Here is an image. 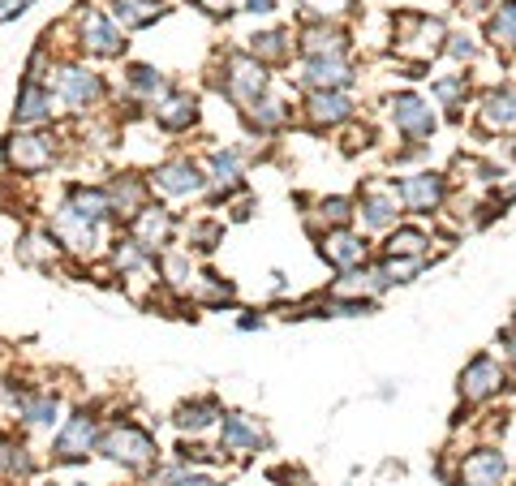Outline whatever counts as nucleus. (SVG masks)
Returning a JSON list of instances; mask_svg holds the SVG:
<instances>
[{
  "instance_id": "f257e3e1",
  "label": "nucleus",
  "mask_w": 516,
  "mask_h": 486,
  "mask_svg": "<svg viewBox=\"0 0 516 486\" xmlns=\"http://www.w3.org/2000/svg\"><path fill=\"white\" fill-rule=\"evenodd\" d=\"M443 39H448V31H443V22H435V18H400L396 52L409 56L413 65H426L430 56L443 48Z\"/></svg>"
},
{
  "instance_id": "f03ea898",
  "label": "nucleus",
  "mask_w": 516,
  "mask_h": 486,
  "mask_svg": "<svg viewBox=\"0 0 516 486\" xmlns=\"http://www.w3.org/2000/svg\"><path fill=\"white\" fill-rule=\"evenodd\" d=\"M99 448H104L112 461H121L129 469H138V465H147L151 456H155V439L147 431H138V426H112V431L99 439Z\"/></svg>"
},
{
  "instance_id": "7ed1b4c3",
  "label": "nucleus",
  "mask_w": 516,
  "mask_h": 486,
  "mask_svg": "<svg viewBox=\"0 0 516 486\" xmlns=\"http://www.w3.org/2000/svg\"><path fill=\"white\" fill-rule=\"evenodd\" d=\"M228 95L237 99V104H254V99H263V87H267V65L258 61V56H228Z\"/></svg>"
},
{
  "instance_id": "20e7f679",
  "label": "nucleus",
  "mask_w": 516,
  "mask_h": 486,
  "mask_svg": "<svg viewBox=\"0 0 516 486\" xmlns=\"http://www.w3.org/2000/svg\"><path fill=\"white\" fill-rule=\"evenodd\" d=\"M392 185H396V194H400V207L418 211V216H430V211L443 203V194H448V185H443L439 173H413V177H400Z\"/></svg>"
},
{
  "instance_id": "39448f33",
  "label": "nucleus",
  "mask_w": 516,
  "mask_h": 486,
  "mask_svg": "<svg viewBox=\"0 0 516 486\" xmlns=\"http://www.w3.org/2000/svg\"><path fill=\"white\" fill-rule=\"evenodd\" d=\"M499 388H504V366L495 362L491 353H478L473 362L461 370V396L469 405H478V400H491Z\"/></svg>"
},
{
  "instance_id": "423d86ee",
  "label": "nucleus",
  "mask_w": 516,
  "mask_h": 486,
  "mask_svg": "<svg viewBox=\"0 0 516 486\" xmlns=\"http://www.w3.org/2000/svg\"><path fill=\"white\" fill-rule=\"evenodd\" d=\"M392 121H396V130L405 134V138H430L435 134V112H430V104L422 95H413V91H405V95H392Z\"/></svg>"
},
{
  "instance_id": "0eeeda50",
  "label": "nucleus",
  "mask_w": 516,
  "mask_h": 486,
  "mask_svg": "<svg viewBox=\"0 0 516 486\" xmlns=\"http://www.w3.org/2000/svg\"><path fill=\"white\" fill-rule=\"evenodd\" d=\"M56 95H61L74 112H82V108H91L95 99L104 95V82H99V74H91V69L65 65L61 74H56Z\"/></svg>"
},
{
  "instance_id": "6e6552de",
  "label": "nucleus",
  "mask_w": 516,
  "mask_h": 486,
  "mask_svg": "<svg viewBox=\"0 0 516 486\" xmlns=\"http://www.w3.org/2000/svg\"><path fill=\"white\" fill-rule=\"evenodd\" d=\"M52 233L61 237V246H69L74 254H91V250H95V241H99V224H95V220H86V216H78V207H74V203H65L61 211H56Z\"/></svg>"
},
{
  "instance_id": "1a4fd4ad",
  "label": "nucleus",
  "mask_w": 516,
  "mask_h": 486,
  "mask_svg": "<svg viewBox=\"0 0 516 486\" xmlns=\"http://www.w3.org/2000/svg\"><path fill=\"white\" fill-rule=\"evenodd\" d=\"M508 461L499 448H478L461 461V486H504Z\"/></svg>"
},
{
  "instance_id": "9d476101",
  "label": "nucleus",
  "mask_w": 516,
  "mask_h": 486,
  "mask_svg": "<svg viewBox=\"0 0 516 486\" xmlns=\"http://www.w3.org/2000/svg\"><path fill=\"white\" fill-rule=\"evenodd\" d=\"M301 82L310 91H344L353 82V65L344 56H310L301 69Z\"/></svg>"
},
{
  "instance_id": "9b49d317",
  "label": "nucleus",
  "mask_w": 516,
  "mask_h": 486,
  "mask_svg": "<svg viewBox=\"0 0 516 486\" xmlns=\"http://www.w3.org/2000/svg\"><path fill=\"white\" fill-rule=\"evenodd\" d=\"M82 48L95 52V56H117V52L125 48V39H121L117 22H112L108 13L86 9V13H82Z\"/></svg>"
},
{
  "instance_id": "f8f14e48",
  "label": "nucleus",
  "mask_w": 516,
  "mask_h": 486,
  "mask_svg": "<svg viewBox=\"0 0 516 486\" xmlns=\"http://www.w3.org/2000/svg\"><path fill=\"white\" fill-rule=\"evenodd\" d=\"M319 250H323V259L340 267V271H357V267H366V241L349 233V228H332L323 241H319Z\"/></svg>"
},
{
  "instance_id": "ddd939ff",
  "label": "nucleus",
  "mask_w": 516,
  "mask_h": 486,
  "mask_svg": "<svg viewBox=\"0 0 516 486\" xmlns=\"http://www.w3.org/2000/svg\"><path fill=\"white\" fill-rule=\"evenodd\" d=\"M9 164L22 168V173H43V168H52V138H39V134H13L9 138Z\"/></svg>"
},
{
  "instance_id": "4468645a",
  "label": "nucleus",
  "mask_w": 516,
  "mask_h": 486,
  "mask_svg": "<svg viewBox=\"0 0 516 486\" xmlns=\"http://www.w3.org/2000/svg\"><path fill=\"white\" fill-rule=\"evenodd\" d=\"M151 185L155 190H164V194H198L207 185V177H203V168H198L194 160H168L164 168H155Z\"/></svg>"
},
{
  "instance_id": "2eb2a0df",
  "label": "nucleus",
  "mask_w": 516,
  "mask_h": 486,
  "mask_svg": "<svg viewBox=\"0 0 516 486\" xmlns=\"http://www.w3.org/2000/svg\"><path fill=\"white\" fill-rule=\"evenodd\" d=\"M95 439H99V431H95V418L91 413H74V418H69V426L61 431V439H56V456H61V461H78V456H86L95 448Z\"/></svg>"
},
{
  "instance_id": "dca6fc26",
  "label": "nucleus",
  "mask_w": 516,
  "mask_h": 486,
  "mask_svg": "<svg viewBox=\"0 0 516 486\" xmlns=\"http://www.w3.org/2000/svg\"><path fill=\"white\" fill-rule=\"evenodd\" d=\"M306 117H310V125H344L353 117V99L344 95V91H310V99H306Z\"/></svg>"
},
{
  "instance_id": "f3484780",
  "label": "nucleus",
  "mask_w": 516,
  "mask_h": 486,
  "mask_svg": "<svg viewBox=\"0 0 516 486\" xmlns=\"http://www.w3.org/2000/svg\"><path fill=\"white\" fill-rule=\"evenodd\" d=\"M396 216H400L396 185H366V194H362V220L370 228H392Z\"/></svg>"
},
{
  "instance_id": "a211bd4d",
  "label": "nucleus",
  "mask_w": 516,
  "mask_h": 486,
  "mask_svg": "<svg viewBox=\"0 0 516 486\" xmlns=\"http://www.w3.org/2000/svg\"><path fill=\"white\" fill-rule=\"evenodd\" d=\"M258 443H263V431H258V422L246 418V413H228L224 418V431H220V448L224 452H258Z\"/></svg>"
},
{
  "instance_id": "6ab92c4d",
  "label": "nucleus",
  "mask_w": 516,
  "mask_h": 486,
  "mask_svg": "<svg viewBox=\"0 0 516 486\" xmlns=\"http://www.w3.org/2000/svg\"><path fill=\"white\" fill-rule=\"evenodd\" d=\"M482 130H491V134L516 130V91L512 87H499L482 99Z\"/></svg>"
},
{
  "instance_id": "aec40b11",
  "label": "nucleus",
  "mask_w": 516,
  "mask_h": 486,
  "mask_svg": "<svg viewBox=\"0 0 516 486\" xmlns=\"http://www.w3.org/2000/svg\"><path fill=\"white\" fill-rule=\"evenodd\" d=\"M172 237V216L164 207H142L134 216V241L138 246H164Z\"/></svg>"
},
{
  "instance_id": "412c9836",
  "label": "nucleus",
  "mask_w": 516,
  "mask_h": 486,
  "mask_svg": "<svg viewBox=\"0 0 516 486\" xmlns=\"http://www.w3.org/2000/svg\"><path fill=\"white\" fill-rule=\"evenodd\" d=\"M194 117H198L194 95H164L160 104H155V121H160L164 130H185V125H194Z\"/></svg>"
},
{
  "instance_id": "4be33fe9",
  "label": "nucleus",
  "mask_w": 516,
  "mask_h": 486,
  "mask_svg": "<svg viewBox=\"0 0 516 486\" xmlns=\"http://www.w3.org/2000/svg\"><path fill=\"white\" fill-rule=\"evenodd\" d=\"M301 48H306V56H340L349 48V39H344V31H336V26L314 22L301 31Z\"/></svg>"
},
{
  "instance_id": "5701e85b",
  "label": "nucleus",
  "mask_w": 516,
  "mask_h": 486,
  "mask_svg": "<svg viewBox=\"0 0 516 486\" xmlns=\"http://www.w3.org/2000/svg\"><path fill=\"white\" fill-rule=\"evenodd\" d=\"M52 117V91H43L39 82H26L18 95V121L22 125H39Z\"/></svg>"
},
{
  "instance_id": "b1692460",
  "label": "nucleus",
  "mask_w": 516,
  "mask_h": 486,
  "mask_svg": "<svg viewBox=\"0 0 516 486\" xmlns=\"http://www.w3.org/2000/svg\"><path fill=\"white\" fill-rule=\"evenodd\" d=\"M155 18H164V5L155 0H112V22L121 26H151Z\"/></svg>"
},
{
  "instance_id": "393cba45",
  "label": "nucleus",
  "mask_w": 516,
  "mask_h": 486,
  "mask_svg": "<svg viewBox=\"0 0 516 486\" xmlns=\"http://www.w3.org/2000/svg\"><path fill=\"white\" fill-rule=\"evenodd\" d=\"M426 246H430V237L422 228H396L387 237V259H426Z\"/></svg>"
},
{
  "instance_id": "a878e982",
  "label": "nucleus",
  "mask_w": 516,
  "mask_h": 486,
  "mask_svg": "<svg viewBox=\"0 0 516 486\" xmlns=\"http://www.w3.org/2000/svg\"><path fill=\"white\" fill-rule=\"evenodd\" d=\"M486 35H491L495 48L516 52V0H508V5H499V9L491 13V22H486Z\"/></svg>"
},
{
  "instance_id": "bb28decb",
  "label": "nucleus",
  "mask_w": 516,
  "mask_h": 486,
  "mask_svg": "<svg viewBox=\"0 0 516 486\" xmlns=\"http://www.w3.org/2000/svg\"><path fill=\"white\" fill-rule=\"evenodd\" d=\"M211 181H215V190H237L241 185V151H215V160H211Z\"/></svg>"
},
{
  "instance_id": "cd10ccee",
  "label": "nucleus",
  "mask_w": 516,
  "mask_h": 486,
  "mask_svg": "<svg viewBox=\"0 0 516 486\" xmlns=\"http://www.w3.org/2000/svg\"><path fill=\"white\" fill-rule=\"evenodd\" d=\"M108 203H112V211H121V216H138L142 211V185L134 177H117L108 185Z\"/></svg>"
},
{
  "instance_id": "c85d7f7f",
  "label": "nucleus",
  "mask_w": 516,
  "mask_h": 486,
  "mask_svg": "<svg viewBox=\"0 0 516 486\" xmlns=\"http://www.w3.org/2000/svg\"><path fill=\"white\" fill-rule=\"evenodd\" d=\"M211 418H220V405H215L211 396L190 400V405L177 409V426H181V431H203V426H211Z\"/></svg>"
},
{
  "instance_id": "c756f323",
  "label": "nucleus",
  "mask_w": 516,
  "mask_h": 486,
  "mask_svg": "<svg viewBox=\"0 0 516 486\" xmlns=\"http://www.w3.org/2000/svg\"><path fill=\"white\" fill-rule=\"evenodd\" d=\"M250 56H258V61H284V56H289V35H284V31H267V35H254V44H250Z\"/></svg>"
},
{
  "instance_id": "7c9ffc66",
  "label": "nucleus",
  "mask_w": 516,
  "mask_h": 486,
  "mask_svg": "<svg viewBox=\"0 0 516 486\" xmlns=\"http://www.w3.org/2000/svg\"><path fill=\"white\" fill-rule=\"evenodd\" d=\"M284 117H289V112H284L280 99H254L250 104V121L258 130H276V125H284Z\"/></svg>"
},
{
  "instance_id": "2f4dec72",
  "label": "nucleus",
  "mask_w": 516,
  "mask_h": 486,
  "mask_svg": "<svg viewBox=\"0 0 516 486\" xmlns=\"http://www.w3.org/2000/svg\"><path fill=\"white\" fill-rule=\"evenodd\" d=\"M22 418L31 426H52L56 422V396H31L22 400Z\"/></svg>"
},
{
  "instance_id": "473e14b6",
  "label": "nucleus",
  "mask_w": 516,
  "mask_h": 486,
  "mask_svg": "<svg viewBox=\"0 0 516 486\" xmlns=\"http://www.w3.org/2000/svg\"><path fill=\"white\" fill-rule=\"evenodd\" d=\"M129 87H134L138 95H147V99H160L164 95V78L155 74L151 65H134L129 69Z\"/></svg>"
},
{
  "instance_id": "72a5a7b5",
  "label": "nucleus",
  "mask_w": 516,
  "mask_h": 486,
  "mask_svg": "<svg viewBox=\"0 0 516 486\" xmlns=\"http://www.w3.org/2000/svg\"><path fill=\"white\" fill-rule=\"evenodd\" d=\"M319 211H323V220L332 224V228H344V224L353 220V203H349V198H323Z\"/></svg>"
},
{
  "instance_id": "f704fd0d",
  "label": "nucleus",
  "mask_w": 516,
  "mask_h": 486,
  "mask_svg": "<svg viewBox=\"0 0 516 486\" xmlns=\"http://www.w3.org/2000/svg\"><path fill=\"white\" fill-rule=\"evenodd\" d=\"M443 48H448L456 61H473V56H478V39H473L469 31H456V35H448V44Z\"/></svg>"
},
{
  "instance_id": "c9c22d12",
  "label": "nucleus",
  "mask_w": 516,
  "mask_h": 486,
  "mask_svg": "<svg viewBox=\"0 0 516 486\" xmlns=\"http://www.w3.org/2000/svg\"><path fill=\"white\" fill-rule=\"evenodd\" d=\"M310 13H319V18L327 22V18H344V13L353 9V0H301Z\"/></svg>"
},
{
  "instance_id": "e433bc0d",
  "label": "nucleus",
  "mask_w": 516,
  "mask_h": 486,
  "mask_svg": "<svg viewBox=\"0 0 516 486\" xmlns=\"http://www.w3.org/2000/svg\"><path fill=\"white\" fill-rule=\"evenodd\" d=\"M435 95L443 99V104H456V99L469 95V78L465 74L461 78H443V82H435Z\"/></svg>"
},
{
  "instance_id": "4c0bfd02",
  "label": "nucleus",
  "mask_w": 516,
  "mask_h": 486,
  "mask_svg": "<svg viewBox=\"0 0 516 486\" xmlns=\"http://www.w3.org/2000/svg\"><path fill=\"white\" fill-rule=\"evenodd\" d=\"M35 0H0V22H9V18H22L26 9H31Z\"/></svg>"
},
{
  "instance_id": "58836bf2",
  "label": "nucleus",
  "mask_w": 516,
  "mask_h": 486,
  "mask_svg": "<svg viewBox=\"0 0 516 486\" xmlns=\"http://www.w3.org/2000/svg\"><path fill=\"white\" fill-rule=\"evenodd\" d=\"M194 5L203 9V13H215V18H224V13H233L237 0H194Z\"/></svg>"
},
{
  "instance_id": "ea45409f",
  "label": "nucleus",
  "mask_w": 516,
  "mask_h": 486,
  "mask_svg": "<svg viewBox=\"0 0 516 486\" xmlns=\"http://www.w3.org/2000/svg\"><path fill=\"white\" fill-rule=\"evenodd\" d=\"M499 345H508V362H512V375H516V332H499Z\"/></svg>"
},
{
  "instance_id": "a19ab883",
  "label": "nucleus",
  "mask_w": 516,
  "mask_h": 486,
  "mask_svg": "<svg viewBox=\"0 0 516 486\" xmlns=\"http://www.w3.org/2000/svg\"><path fill=\"white\" fill-rule=\"evenodd\" d=\"M177 486H215V478H207V474H181Z\"/></svg>"
},
{
  "instance_id": "79ce46f5",
  "label": "nucleus",
  "mask_w": 516,
  "mask_h": 486,
  "mask_svg": "<svg viewBox=\"0 0 516 486\" xmlns=\"http://www.w3.org/2000/svg\"><path fill=\"white\" fill-rule=\"evenodd\" d=\"M246 9L250 13H271V9H276V0H246Z\"/></svg>"
},
{
  "instance_id": "37998d69",
  "label": "nucleus",
  "mask_w": 516,
  "mask_h": 486,
  "mask_svg": "<svg viewBox=\"0 0 516 486\" xmlns=\"http://www.w3.org/2000/svg\"><path fill=\"white\" fill-rule=\"evenodd\" d=\"M9 456H13V448H9V443H0V465H5Z\"/></svg>"
}]
</instances>
